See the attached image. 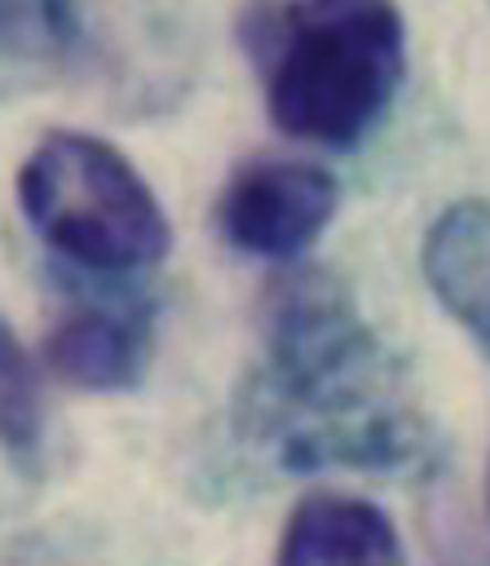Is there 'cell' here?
I'll return each instance as SVG.
<instances>
[{
	"label": "cell",
	"mask_w": 490,
	"mask_h": 566,
	"mask_svg": "<svg viewBox=\"0 0 490 566\" xmlns=\"http://www.w3.org/2000/svg\"><path fill=\"white\" fill-rule=\"evenodd\" d=\"M88 13L53 0H0V62H75L88 53Z\"/></svg>",
	"instance_id": "cell-8"
},
{
	"label": "cell",
	"mask_w": 490,
	"mask_h": 566,
	"mask_svg": "<svg viewBox=\"0 0 490 566\" xmlns=\"http://www.w3.org/2000/svg\"><path fill=\"white\" fill-rule=\"evenodd\" d=\"M9 566H71V562H62V557H53V553H44V548H26V553L13 557Z\"/></svg>",
	"instance_id": "cell-11"
},
{
	"label": "cell",
	"mask_w": 490,
	"mask_h": 566,
	"mask_svg": "<svg viewBox=\"0 0 490 566\" xmlns=\"http://www.w3.org/2000/svg\"><path fill=\"white\" fill-rule=\"evenodd\" d=\"M340 186L313 159L260 155L230 172L216 199V226L230 248L247 256L291 261L335 217Z\"/></svg>",
	"instance_id": "cell-4"
},
{
	"label": "cell",
	"mask_w": 490,
	"mask_h": 566,
	"mask_svg": "<svg viewBox=\"0 0 490 566\" xmlns=\"http://www.w3.org/2000/svg\"><path fill=\"white\" fill-rule=\"evenodd\" d=\"M419 265L441 310L490 358V199L446 203L424 234Z\"/></svg>",
	"instance_id": "cell-7"
},
{
	"label": "cell",
	"mask_w": 490,
	"mask_h": 566,
	"mask_svg": "<svg viewBox=\"0 0 490 566\" xmlns=\"http://www.w3.org/2000/svg\"><path fill=\"white\" fill-rule=\"evenodd\" d=\"M234 22L269 119L296 142H362L406 75V22L393 4H252Z\"/></svg>",
	"instance_id": "cell-2"
},
{
	"label": "cell",
	"mask_w": 490,
	"mask_h": 566,
	"mask_svg": "<svg viewBox=\"0 0 490 566\" xmlns=\"http://www.w3.org/2000/svg\"><path fill=\"white\" fill-rule=\"evenodd\" d=\"M44 442V385L31 349L0 314V447L31 460Z\"/></svg>",
	"instance_id": "cell-9"
},
{
	"label": "cell",
	"mask_w": 490,
	"mask_h": 566,
	"mask_svg": "<svg viewBox=\"0 0 490 566\" xmlns=\"http://www.w3.org/2000/svg\"><path fill=\"white\" fill-rule=\"evenodd\" d=\"M260 367L238 389V429L278 469L415 473L437 455L406 367L322 265L274 274L256 305Z\"/></svg>",
	"instance_id": "cell-1"
},
{
	"label": "cell",
	"mask_w": 490,
	"mask_h": 566,
	"mask_svg": "<svg viewBox=\"0 0 490 566\" xmlns=\"http://www.w3.org/2000/svg\"><path fill=\"white\" fill-rule=\"evenodd\" d=\"M274 566H406V553L380 504L344 491H313L287 513Z\"/></svg>",
	"instance_id": "cell-5"
},
{
	"label": "cell",
	"mask_w": 490,
	"mask_h": 566,
	"mask_svg": "<svg viewBox=\"0 0 490 566\" xmlns=\"http://www.w3.org/2000/svg\"><path fill=\"white\" fill-rule=\"evenodd\" d=\"M424 535L437 566H490V539L477 531L468 509L450 495H433L424 509Z\"/></svg>",
	"instance_id": "cell-10"
},
{
	"label": "cell",
	"mask_w": 490,
	"mask_h": 566,
	"mask_svg": "<svg viewBox=\"0 0 490 566\" xmlns=\"http://www.w3.org/2000/svg\"><path fill=\"white\" fill-rule=\"evenodd\" d=\"M44 363L57 380L93 394L132 389L150 363V323L119 305H71L44 336Z\"/></svg>",
	"instance_id": "cell-6"
},
{
	"label": "cell",
	"mask_w": 490,
	"mask_h": 566,
	"mask_svg": "<svg viewBox=\"0 0 490 566\" xmlns=\"http://www.w3.org/2000/svg\"><path fill=\"white\" fill-rule=\"evenodd\" d=\"M18 208L31 230L97 274L163 261L172 226L137 164L97 133L49 128L18 164Z\"/></svg>",
	"instance_id": "cell-3"
},
{
	"label": "cell",
	"mask_w": 490,
	"mask_h": 566,
	"mask_svg": "<svg viewBox=\"0 0 490 566\" xmlns=\"http://www.w3.org/2000/svg\"><path fill=\"white\" fill-rule=\"evenodd\" d=\"M486 517H490V464H486Z\"/></svg>",
	"instance_id": "cell-12"
}]
</instances>
